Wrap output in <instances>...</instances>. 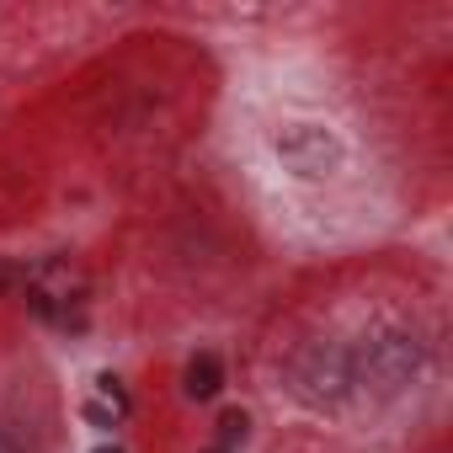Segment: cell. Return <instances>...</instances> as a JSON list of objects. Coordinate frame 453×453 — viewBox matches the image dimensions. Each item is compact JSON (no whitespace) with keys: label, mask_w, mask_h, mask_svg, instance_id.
<instances>
[{"label":"cell","mask_w":453,"mask_h":453,"mask_svg":"<svg viewBox=\"0 0 453 453\" xmlns=\"http://www.w3.org/2000/svg\"><path fill=\"white\" fill-rule=\"evenodd\" d=\"M426 363V347L411 331H373L352 347V384L373 389V395H400Z\"/></svg>","instance_id":"cell-1"},{"label":"cell","mask_w":453,"mask_h":453,"mask_svg":"<svg viewBox=\"0 0 453 453\" xmlns=\"http://www.w3.org/2000/svg\"><path fill=\"white\" fill-rule=\"evenodd\" d=\"M294 395L304 405H342L352 395V347H342V342H310L294 357Z\"/></svg>","instance_id":"cell-2"},{"label":"cell","mask_w":453,"mask_h":453,"mask_svg":"<svg viewBox=\"0 0 453 453\" xmlns=\"http://www.w3.org/2000/svg\"><path fill=\"white\" fill-rule=\"evenodd\" d=\"M273 150H278V160L294 171V176H304V181H320V176H331L336 165H342V139L331 134V128H320V123H288L278 139H273Z\"/></svg>","instance_id":"cell-3"},{"label":"cell","mask_w":453,"mask_h":453,"mask_svg":"<svg viewBox=\"0 0 453 453\" xmlns=\"http://www.w3.org/2000/svg\"><path fill=\"white\" fill-rule=\"evenodd\" d=\"M219 384H224V363H219L213 352H197V357L181 368V389H187L192 400H213Z\"/></svg>","instance_id":"cell-4"},{"label":"cell","mask_w":453,"mask_h":453,"mask_svg":"<svg viewBox=\"0 0 453 453\" xmlns=\"http://www.w3.org/2000/svg\"><path fill=\"white\" fill-rule=\"evenodd\" d=\"M123 411H128V389H123L112 373H102V379H96V400H86V421H91V426H112Z\"/></svg>","instance_id":"cell-5"},{"label":"cell","mask_w":453,"mask_h":453,"mask_svg":"<svg viewBox=\"0 0 453 453\" xmlns=\"http://www.w3.org/2000/svg\"><path fill=\"white\" fill-rule=\"evenodd\" d=\"M246 432H251V416L246 411H224L219 416V448L224 453H235V442H246Z\"/></svg>","instance_id":"cell-6"},{"label":"cell","mask_w":453,"mask_h":453,"mask_svg":"<svg viewBox=\"0 0 453 453\" xmlns=\"http://www.w3.org/2000/svg\"><path fill=\"white\" fill-rule=\"evenodd\" d=\"M22 283V273L17 267H6V262H0V288H17Z\"/></svg>","instance_id":"cell-7"},{"label":"cell","mask_w":453,"mask_h":453,"mask_svg":"<svg viewBox=\"0 0 453 453\" xmlns=\"http://www.w3.org/2000/svg\"><path fill=\"white\" fill-rule=\"evenodd\" d=\"M0 453H22V442H17L12 432H0Z\"/></svg>","instance_id":"cell-8"},{"label":"cell","mask_w":453,"mask_h":453,"mask_svg":"<svg viewBox=\"0 0 453 453\" xmlns=\"http://www.w3.org/2000/svg\"><path fill=\"white\" fill-rule=\"evenodd\" d=\"M96 453H123V448H96Z\"/></svg>","instance_id":"cell-9"},{"label":"cell","mask_w":453,"mask_h":453,"mask_svg":"<svg viewBox=\"0 0 453 453\" xmlns=\"http://www.w3.org/2000/svg\"><path fill=\"white\" fill-rule=\"evenodd\" d=\"M208 453H224V448H208Z\"/></svg>","instance_id":"cell-10"}]
</instances>
